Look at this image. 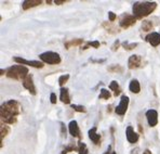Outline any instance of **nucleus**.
<instances>
[{"label": "nucleus", "instance_id": "35", "mask_svg": "<svg viewBox=\"0 0 160 154\" xmlns=\"http://www.w3.org/2000/svg\"><path fill=\"white\" fill-rule=\"evenodd\" d=\"M66 2V0H54V3L55 4H63Z\"/></svg>", "mask_w": 160, "mask_h": 154}, {"label": "nucleus", "instance_id": "11", "mask_svg": "<svg viewBox=\"0 0 160 154\" xmlns=\"http://www.w3.org/2000/svg\"><path fill=\"white\" fill-rule=\"evenodd\" d=\"M68 130H69V134L72 135L75 138L81 139V134H80V129L78 126V123L76 120H72L68 125Z\"/></svg>", "mask_w": 160, "mask_h": 154}, {"label": "nucleus", "instance_id": "23", "mask_svg": "<svg viewBox=\"0 0 160 154\" xmlns=\"http://www.w3.org/2000/svg\"><path fill=\"white\" fill-rule=\"evenodd\" d=\"M100 46H101V44H100V41H98V40H95V41H89V42H87L86 46L82 48V50H86V49L90 48V47H93V48H95V49H98L100 48Z\"/></svg>", "mask_w": 160, "mask_h": 154}, {"label": "nucleus", "instance_id": "37", "mask_svg": "<svg viewBox=\"0 0 160 154\" xmlns=\"http://www.w3.org/2000/svg\"><path fill=\"white\" fill-rule=\"evenodd\" d=\"M138 130H140L141 134H143V132H144V129H143V127H142V125H141V124H138Z\"/></svg>", "mask_w": 160, "mask_h": 154}, {"label": "nucleus", "instance_id": "10", "mask_svg": "<svg viewBox=\"0 0 160 154\" xmlns=\"http://www.w3.org/2000/svg\"><path fill=\"white\" fill-rule=\"evenodd\" d=\"M23 86H24V88H26L28 91H29V93L32 94V96H35V94L37 93L36 87H35V84H34V82H32V75H28V76L23 80Z\"/></svg>", "mask_w": 160, "mask_h": 154}, {"label": "nucleus", "instance_id": "7", "mask_svg": "<svg viewBox=\"0 0 160 154\" xmlns=\"http://www.w3.org/2000/svg\"><path fill=\"white\" fill-rule=\"evenodd\" d=\"M13 60L15 61L16 63H18V64H26L28 66H32V67H36V68H42L43 67V62H39V61H28V60H25V59L23 58H18V56H15V58H13Z\"/></svg>", "mask_w": 160, "mask_h": 154}, {"label": "nucleus", "instance_id": "38", "mask_svg": "<svg viewBox=\"0 0 160 154\" xmlns=\"http://www.w3.org/2000/svg\"><path fill=\"white\" fill-rule=\"evenodd\" d=\"M131 154H138V149H135V150L131 151Z\"/></svg>", "mask_w": 160, "mask_h": 154}, {"label": "nucleus", "instance_id": "26", "mask_svg": "<svg viewBox=\"0 0 160 154\" xmlns=\"http://www.w3.org/2000/svg\"><path fill=\"white\" fill-rule=\"evenodd\" d=\"M78 153L79 154H89V151H88V148H87L86 143L79 142L78 143Z\"/></svg>", "mask_w": 160, "mask_h": 154}, {"label": "nucleus", "instance_id": "3", "mask_svg": "<svg viewBox=\"0 0 160 154\" xmlns=\"http://www.w3.org/2000/svg\"><path fill=\"white\" fill-rule=\"evenodd\" d=\"M6 75L11 79L24 80L28 75V68L24 65H13L7 70Z\"/></svg>", "mask_w": 160, "mask_h": 154}, {"label": "nucleus", "instance_id": "17", "mask_svg": "<svg viewBox=\"0 0 160 154\" xmlns=\"http://www.w3.org/2000/svg\"><path fill=\"white\" fill-rule=\"evenodd\" d=\"M129 89H130L131 92H133V93H138V92L141 91V85L140 82H138V79H132L130 82V85H129Z\"/></svg>", "mask_w": 160, "mask_h": 154}, {"label": "nucleus", "instance_id": "39", "mask_svg": "<svg viewBox=\"0 0 160 154\" xmlns=\"http://www.w3.org/2000/svg\"><path fill=\"white\" fill-rule=\"evenodd\" d=\"M110 149H112V146H108V149H107V151H106V152H105L104 154H109V153H110Z\"/></svg>", "mask_w": 160, "mask_h": 154}, {"label": "nucleus", "instance_id": "32", "mask_svg": "<svg viewBox=\"0 0 160 154\" xmlns=\"http://www.w3.org/2000/svg\"><path fill=\"white\" fill-rule=\"evenodd\" d=\"M108 18H109V21H110V22H114V21L116 20L117 15H116V14H115L114 12H112V11H110V12H108Z\"/></svg>", "mask_w": 160, "mask_h": 154}, {"label": "nucleus", "instance_id": "25", "mask_svg": "<svg viewBox=\"0 0 160 154\" xmlns=\"http://www.w3.org/2000/svg\"><path fill=\"white\" fill-rule=\"evenodd\" d=\"M138 42H132V44H129L128 41H124V42H122V47H123L126 50H128V51H130V50H133L134 48H136L138 47Z\"/></svg>", "mask_w": 160, "mask_h": 154}, {"label": "nucleus", "instance_id": "6", "mask_svg": "<svg viewBox=\"0 0 160 154\" xmlns=\"http://www.w3.org/2000/svg\"><path fill=\"white\" fill-rule=\"evenodd\" d=\"M128 106H129V97L122 96L121 100H120V103L117 105V108L115 109V112H116V114L122 116L126 114L127 110H128Z\"/></svg>", "mask_w": 160, "mask_h": 154}, {"label": "nucleus", "instance_id": "5", "mask_svg": "<svg viewBox=\"0 0 160 154\" xmlns=\"http://www.w3.org/2000/svg\"><path fill=\"white\" fill-rule=\"evenodd\" d=\"M135 22H136V18L134 15H131V14H122L121 19L119 21V25L121 28L127 29V28L133 26L135 24Z\"/></svg>", "mask_w": 160, "mask_h": 154}, {"label": "nucleus", "instance_id": "36", "mask_svg": "<svg viewBox=\"0 0 160 154\" xmlns=\"http://www.w3.org/2000/svg\"><path fill=\"white\" fill-rule=\"evenodd\" d=\"M91 62H95V63H103V62H105V59H102V60H91Z\"/></svg>", "mask_w": 160, "mask_h": 154}, {"label": "nucleus", "instance_id": "24", "mask_svg": "<svg viewBox=\"0 0 160 154\" xmlns=\"http://www.w3.org/2000/svg\"><path fill=\"white\" fill-rule=\"evenodd\" d=\"M110 97H112V94H110V92L108 91L107 89H105V88L101 89V93H100V96H98V99H105V100H108Z\"/></svg>", "mask_w": 160, "mask_h": 154}, {"label": "nucleus", "instance_id": "42", "mask_svg": "<svg viewBox=\"0 0 160 154\" xmlns=\"http://www.w3.org/2000/svg\"><path fill=\"white\" fill-rule=\"evenodd\" d=\"M112 154H117L116 152H115V151H114V152H112Z\"/></svg>", "mask_w": 160, "mask_h": 154}, {"label": "nucleus", "instance_id": "41", "mask_svg": "<svg viewBox=\"0 0 160 154\" xmlns=\"http://www.w3.org/2000/svg\"><path fill=\"white\" fill-rule=\"evenodd\" d=\"M143 154H152V152H150V151L147 149V150H145V151H144V153H143Z\"/></svg>", "mask_w": 160, "mask_h": 154}, {"label": "nucleus", "instance_id": "4", "mask_svg": "<svg viewBox=\"0 0 160 154\" xmlns=\"http://www.w3.org/2000/svg\"><path fill=\"white\" fill-rule=\"evenodd\" d=\"M39 58L43 63H47V64H50V65H55L61 63V56L58 52H53V51L43 52V53L40 54Z\"/></svg>", "mask_w": 160, "mask_h": 154}, {"label": "nucleus", "instance_id": "34", "mask_svg": "<svg viewBox=\"0 0 160 154\" xmlns=\"http://www.w3.org/2000/svg\"><path fill=\"white\" fill-rule=\"evenodd\" d=\"M61 128H62V136L64 137V138H66V128H65V125L63 124V123H61Z\"/></svg>", "mask_w": 160, "mask_h": 154}, {"label": "nucleus", "instance_id": "40", "mask_svg": "<svg viewBox=\"0 0 160 154\" xmlns=\"http://www.w3.org/2000/svg\"><path fill=\"white\" fill-rule=\"evenodd\" d=\"M4 73H7V71H4V70H0V75H1V76L4 74Z\"/></svg>", "mask_w": 160, "mask_h": 154}, {"label": "nucleus", "instance_id": "21", "mask_svg": "<svg viewBox=\"0 0 160 154\" xmlns=\"http://www.w3.org/2000/svg\"><path fill=\"white\" fill-rule=\"evenodd\" d=\"M107 71L110 73H123V67L119 64H112L107 67Z\"/></svg>", "mask_w": 160, "mask_h": 154}, {"label": "nucleus", "instance_id": "1", "mask_svg": "<svg viewBox=\"0 0 160 154\" xmlns=\"http://www.w3.org/2000/svg\"><path fill=\"white\" fill-rule=\"evenodd\" d=\"M21 113V105L18 101L10 100L1 104L0 118L3 124L13 125L18 122V116Z\"/></svg>", "mask_w": 160, "mask_h": 154}, {"label": "nucleus", "instance_id": "2", "mask_svg": "<svg viewBox=\"0 0 160 154\" xmlns=\"http://www.w3.org/2000/svg\"><path fill=\"white\" fill-rule=\"evenodd\" d=\"M157 8V2L154 1H144V2H135L132 7L133 15L136 20H141L143 18H146L152 12H154Z\"/></svg>", "mask_w": 160, "mask_h": 154}, {"label": "nucleus", "instance_id": "28", "mask_svg": "<svg viewBox=\"0 0 160 154\" xmlns=\"http://www.w3.org/2000/svg\"><path fill=\"white\" fill-rule=\"evenodd\" d=\"M68 79H69V75L68 74L62 75V76H60V78H58V85L63 88V86L68 82Z\"/></svg>", "mask_w": 160, "mask_h": 154}, {"label": "nucleus", "instance_id": "33", "mask_svg": "<svg viewBox=\"0 0 160 154\" xmlns=\"http://www.w3.org/2000/svg\"><path fill=\"white\" fill-rule=\"evenodd\" d=\"M50 101H51V103L52 104H55L56 103V101H58V98H56V94L55 93H51V96H50Z\"/></svg>", "mask_w": 160, "mask_h": 154}, {"label": "nucleus", "instance_id": "30", "mask_svg": "<svg viewBox=\"0 0 160 154\" xmlns=\"http://www.w3.org/2000/svg\"><path fill=\"white\" fill-rule=\"evenodd\" d=\"M72 110L77 111V112H80V113H86L87 112V109L84 108L83 105H77V104H72Z\"/></svg>", "mask_w": 160, "mask_h": 154}, {"label": "nucleus", "instance_id": "15", "mask_svg": "<svg viewBox=\"0 0 160 154\" xmlns=\"http://www.w3.org/2000/svg\"><path fill=\"white\" fill-rule=\"evenodd\" d=\"M41 0H25V1H23L22 7L24 10H29V9L34 8V7L41 4Z\"/></svg>", "mask_w": 160, "mask_h": 154}, {"label": "nucleus", "instance_id": "16", "mask_svg": "<svg viewBox=\"0 0 160 154\" xmlns=\"http://www.w3.org/2000/svg\"><path fill=\"white\" fill-rule=\"evenodd\" d=\"M60 99L63 103L65 104H69L70 103V96L69 92H68L67 88H61V94H60Z\"/></svg>", "mask_w": 160, "mask_h": 154}, {"label": "nucleus", "instance_id": "29", "mask_svg": "<svg viewBox=\"0 0 160 154\" xmlns=\"http://www.w3.org/2000/svg\"><path fill=\"white\" fill-rule=\"evenodd\" d=\"M72 151H78V148H76V146H75V144H70V146H66V148L62 151V153H61V154H66L68 152H72Z\"/></svg>", "mask_w": 160, "mask_h": 154}, {"label": "nucleus", "instance_id": "13", "mask_svg": "<svg viewBox=\"0 0 160 154\" xmlns=\"http://www.w3.org/2000/svg\"><path fill=\"white\" fill-rule=\"evenodd\" d=\"M146 41L149 42L152 47H157L160 45V34L159 33H150L146 36Z\"/></svg>", "mask_w": 160, "mask_h": 154}, {"label": "nucleus", "instance_id": "12", "mask_svg": "<svg viewBox=\"0 0 160 154\" xmlns=\"http://www.w3.org/2000/svg\"><path fill=\"white\" fill-rule=\"evenodd\" d=\"M126 137H127V140H128V142H130V143H135V142H138V134H136V132L134 131L132 126L127 127Z\"/></svg>", "mask_w": 160, "mask_h": 154}, {"label": "nucleus", "instance_id": "14", "mask_svg": "<svg viewBox=\"0 0 160 154\" xmlns=\"http://www.w3.org/2000/svg\"><path fill=\"white\" fill-rule=\"evenodd\" d=\"M88 135H89V138L91 139V141H92L94 144H96V146L101 144V135H98V132H96V127H93V128H91L89 130Z\"/></svg>", "mask_w": 160, "mask_h": 154}, {"label": "nucleus", "instance_id": "22", "mask_svg": "<svg viewBox=\"0 0 160 154\" xmlns=\"http://www.w3.org/2000/svg\"><path fill=\"white\" fill-rule=\"evenodd\" d=\"M103 27L105 28V29L107 30L109 34H116V33H118L119 30H117V28L115 27V26H112L110 23H108V22H104L103 23Z\"/></svg>", "mask_w": 160, "mask_h": 154}, {"label": "nucleus", "instance_id": "18", "mask_svg": "<svg viewBox=\"0 0 160 154\" xmlns=\"http://www.w3.org/2000/svg\"><path fill=\"white\" fill-rule=\"evenodd\" d=\"M83 42V39L81 38H76V39H72V40H69V41H66L64 44L65 48L66 49H69L70 47H76V46H79Z\"/></svg>", "mask_w": 160, "mask_h": 154}, {"label": "nucleus", "instance_id": "19", "mask_svg": "<svg viewBox=\"0 0 160 154\" xmlns=\"http://www.w3.org/2000/svg\"><path fill=\"white\" fill-rule=\"evenodd\" d=\"M109 89L114 91V96H115V97L119 96L120 92H121V89H120V87H119L118 82H117L116 80H112V82H110V85H109Z\"/></svg>", "mask_w": 160, "mask_h": 154}, {"label": "nucleus", "instance_id": "8", "mask_svg": "<svg viewBox=\"0 0 160 154\" xmlns=\"http://www.w3.org/2000/svg\"><path fill=\"white\" fill-rule=\"evenodd\" d=\"M146 118L148 125L150 127H155L158 124V112L156 110H148L146 112Z\"/></svg>", "mask_w": 160, "mask_h": 154}, {"label": "nucleus", "instance_id": "20", "mask_svg": "<svg viewBox=\"0 0 160 154\" xmlns=\"http://www.w3.org/2000/svg\"><path fill=\"white\" fill-rule=\"evenodd\" d=\"M142 30H144V32H149V30H152V28H154V24H152V21L149 20H145L142 22Z\"/></svg>", "mask_w": 160, "mask_h": 154}, {"label": "nucleus", "instance_id": "31", "mask_svg": "<svg viewBox=\"0 0 160 154\" xmlns=\"http://www.w3.org/2000/svg\"><path fill=\"white\" fill-rule=\"evenodd\" d=\"M119 47H120V41H119V39H116L114 44H112V51H117Z\"/></svg>", "mask_w": 160, "mask_h": 154}, {"label": "nucleus", "instance_id": "9", "mask_svg": "<svg viewBox=\"0 0 160 154\" xmlns=\"http://www.w3.org/2000/svg\"><path fill=\"white\" fill-rule=\"evenodd\" d=\"M142 65V56H138V54H133L129 58L128 61V67L130 70H134V68H138Z\"/></svg>", "mask_w": 160, "mask_h": 154}, {"label": "nucleus", "instance_id": "27", "mask_svg": "<svg viewBox=\"0 0 160 154\" xmlns=\"http://www.w3.org/2000/svg\"><path fill=\"white\" fill-rule=\"evenodd\" d=\"M0 130H1V135H0V136H1V141H2V140H3L4 137H6L7 135L9 134L10 129H9V127L7 126V125H4L3 123H2V124H1V127H0Z\"/></svg>", "mask_w": 160, "mask_h": 154}]
</instances>
